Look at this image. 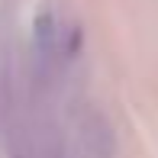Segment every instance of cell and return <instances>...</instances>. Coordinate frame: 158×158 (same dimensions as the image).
<instances>
[{
	"mask_svg": "<svg viewBox=\"0 0 158 158\" xmlns=\"http://www.w3.org/2000/svg\"><path fill=\"white\" fill-rule=\"evenodd\" d=\"M55 35H58V23H55V13L52 10H42L32 23V39H35V48L42 55H52L55 48Z\"/></svg>",
	"mask_w": 158,
	"mask_h": 158,
	"instance_id": "6da1fadb",
	"label": "cell"
}]
</instances>
